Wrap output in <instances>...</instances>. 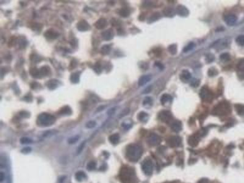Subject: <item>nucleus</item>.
<instances>
[{"mask_svg":"<svg viewBox=\"0 0 244 183\" xmlns=\"http://www.w3.org/2000/svg\"><path fill=\"white\" fill-rule=\"evenodd\" d=\"M143 150L138 144H130L126 148V155L127 158L131 162H137L141 158Z\"/></svg>","mask_w":244,"mask_h":183,"instance_id":"nucleus-1","label":"nucleus"},{"mask_svg":"<svg viewBox=\"0 0 244 183\" xmlns=\"http://www.w3.org/2000/svg\"><path fill=\"white\" fill-rule=\"evenodd\" d=\"M120 178L123 183H137V177L132 168L124 167L120 172Z\"/></svg>","mask_w":244,"mask_h":183,"instance_id":"nucleus-2","label":"nucleus"},{"mask_svg":"<svg viewBox=\"0 0 244 183\" xmlns=\"http://www.w3.org/2000/svg\"><path fill=\"white\" fill-rule=\"evenodd\" d=\"M56 117L48 113H42L38 116L37 119V123L40 126H50L53 125L56 121Z\"/></svg>","mask_w":244,"mask_h":183,"instance_id":"nucleus-3","label":"nucleus"},{"mask_svg":"<svg viewBox=\"0 0 244 183\" xmlns=\"http://www.w3.org/2000/svg\"><path fill=\"white\" fill-rule=\"evenodd\" d=\"M230 107L229 104L227 103L222 102L215 107L213 110L212 114L214 115H224L226 114H228L230 112Z\"/></svg>","mask_w":244,"mask_h":183,"instance_id":"nucleus-4","label":"nucleus"},{"mask_svg":"<svg viewBox=\"0 0 244 183\" xmlns=\"http://www.w3.org/2000/svg\"><path fill=\"white\" fill-rule=\"evenodd\" d=\"M142 168L145 175H151L153 171V165L150 159H145L142 164Z\"/></svg>","mask_w":244,"mask_h":183,"instance_id":"nucleus-5","label":"nucleus"},{"mask_svg":"<svg viewBox=\"0 0 244 183\" xmlns=\"http://www.w3.org/2000/svg\"><path fill=\"white\" fill-rule=\"evenodd\" d=\"M172 114L168 111H161L158 115V119L164 123H169L172 119Z\"/></svg>","mask_w":244,"mask_h":183,"instance_id":"nucleus-6","label":"nucleus"},{"mask_svg":"<svg viewBox=\"0 0 244 183\" xmlns=\"http://www.w3.org/2000/svg\"><path fill=\"white\" fill-rule=\"evenodd\" d=\"M161 141V137L156 134H151L148 137L147 142L151 146H156L159 144Z\"/></svg>","mask_w":244,"mask_h":183,"instance_id":"nucleus-7","label":"nucleus"},{"mask_svg":"<svg viewBox=\"0 0 244 183\" xmlns=\"http://www.w3.org/2000/svg\"><path fill=\"white\" fill-rule=\"evenodd\" d=\"M167 143L171 147H177L180 145L181 143V139L179 136L170 137L167 141Z\"/></svg>","mask_w":244,"mask_h":183,"instance_id":"nucleus-8","label":"nucleus"},{"mask_svg":"<svg viewBox=\"0 0 244 183\" xmlns=\"http://www.w3.org/2000/svg\"><path fill=\"white\" fill-rule=\"evenodd\" d=\"M77 29L81 32L87 31L91 29V26L88 23L87 21L85 20H80L76 25Z\"/></svg>","mask_w":244,"mask_h":183,"instance_id":"nucleus-9","label":"nucleus"},{"mask_svg":"<svg viewBox=\"0 0 244 183\" xmlns=\"http://www.w3.org/2000/svg\"><path fill=\"white\" fill-rule=\"evenodd\" d=\"M200 96L201 98L203 100H211L212 99V97L211 92L206 87H203V88L201 89Z\"/></svg>","mask_w":244,"mask_h":183,"instance_id":"nucleus-10","label":"nucleus"},{"mask_svg":"<svg viewBox=\"0 0 244 183\" xmlns=\"http://www.w3.org/2000/svg\"><path fill=\"white\" fill-rule=\"evenodd\" d=\"M176 13L181 17H187L189 14L188 9L183 5H178L176 8Z\"/></svg>","mask_w":244,"mask_h":183,"instance_id":"nucleus-11","label":"nucleus"},{"mask_svg":"<svg viewBox=\"0 0 244 183\" xmlns=\"http://www.w3.org/2000/svg\"><path fill=\"white\" fill-rule=\"evenodd\" d=\"M44 35L46 38L53 40V39L57 38L59 37V34L53 29H48L46 30Z\"/></svg>","mask_w":244,"mask_h":183,"instance_id":"nucleus-12","label":"nucleus"},{"mask_svg":"<svg viewBox=\"0 0 244 183\" xmlns=\"http://www.w3.org/2000/svg\"><path fill=\"white\" fill-rule=\"evenodd\" d=\"M101 36L102 39L105 40H110L112 39L114 36V33L112 29H109L104 30L101 33Z\"/></svg>","mask_w":244,"mask_h":183,"instance_id":"nucleus-13","label":"nucleus"},{"mask_svg":"<svg viewBox=\"0 0 244 183\" xmlns=\"http://www.w3.org/2000/svg\"><path fill=\"white\" fill-rule=\"evenodd\" d=\"M179 78H180L181 81H182L183 82H187L190 80L191 74L187 70H184L181 73L180 75H179Z\"/></svg>","mask_w":244,"mask_h":183,"instance_id":"nucleus-14","label":"nucleus"},{"mask_svg":"<svg viewBox=\"0 0 244 183\" xmlns=\"http://www.w3.org/2000/svg\"><path fill=\"white\" fill-rule=\"evenodd\" d=\"M237 20V19L236 16H235L234 15H233V14L228 15L227 16L225 17V19L226 23L229 26L234 25L235 23H236Z\"/></svg>","mask_w":244,"mask_h":183,"instance_id":"nucleus-15","label":"nucleus"},{"mask_svg":"<svg viewBox=\"0 0 244 183\" xmlns=\"http://www.w3.org/2000/svg\"><path fill=\"white\" fill-rule=\"evenodd\" d=\"M163 14L165 17H173L176 14V11L170 7H166L163 10Z\"/></svg>","mask_w":244,"mask_h":183,"instance_id":"nucleus-16","label":"nucleus"},{"mask_svg":"<svg viewBox=\"0 0 244 183\" xmlns=\"http://www.w3.org/2000/svg\"><path fill=\"white\" fill-rule=\"evenodd\" d=\"M107 25V21L105 19L101 18L96 21L95 23V27L98 29H102L106 27Z\"/></svg>","mask_w":244,"mask_h":183,"instance_id":"nucleus-17","label":"nucleus"},{"mask_svg":"<svg viewBox=\"0 0 244 183\" xmlns=\"http://www.w3.org/2000/svg\"><path fill=\"white\" fill-rule=\"evenodd\" d=\"M151 77L150 75H143L141 76L138 81V85L139 86H143L151 80Z\"/></svg>","mask_w":244,"mask_h":183,"instance_id":"nucleus-18","label":"nucleus"},{"mask_svg":"<svg viewBox=\"0 0 244 183\" xmlns=\"http://www.w3.org/2000/svg\"><path fill=\"white\" fill-rule=\"evenodd\" d=\"M199 142L198 135H193L190 136L188 140V143L192 147H195L198 145Z\"/></svg>","mask_w":244,"mask_h":183,"instance_id":"nucleus-19","label":"nucleus"},{"mask_svg":"<svg viewBox=\"0 0 244 183\" xmlns=\"http://www.w3.org/2000/svg\"><path fill=\"white\" fill-rule=\"evenodd\" d=\"M171 128L174 132L178 133L182 129V123L180 121H175L171 126Z\"/></svg>","mask_w":244,"mask_h":183,"instance_id":"nucleus-20","label":"nucleus"},{"mask_svg":"<svg viewBox=\"0 0 244 183\" xmlns=\"http://www.w3.org/2000/svg\"><path fill=\"white\" fill-rule=\"evenodd\" d=\"M59 114L61 115H70L72 114L71 109L68 106H63L60 109Z\"/></svg>","mask_w":244,"mask_h":183,"instance_id":"nucleus-21","label":"nucleus"},{"mask_svg":"<svg viewBox=\"0 0 244 183\" xmlns=\"http://www.w3.org/2000/svg\"><path fill=\"white\" fill-rule=\"evenodd\" d=\"M172 97H171V95L169 94H164L162 95L161 98V103L162 105H165V104H168L172 101Z\"/></svg>","mask_w":244,"mask_h":183,"instance_id":"nucleus-22","label":"nucleus"},{"mask_svg":"<svg viewBox=\"0 0 244 183\" xmlns=\"http://www.w3.org/2000/svg\"><path fill=\"white\" fill-rule=\"evenodd\" d=\"M109 140L111 143L114 145H116L120 141V136L118 134H114L109 136Z\"/></svg>","mask_w":244,"mask_h":183,"instance_id":"nucleus-23","label":"nucleus"},{"mask_svg":"<svg viewBox=\"0 0 244 183\" xmlns=\"http://www.w3.org/2000/svg\"><path fill=\"white\" fill-rule=\"evenodd\" d=\"M160 18H161V14H159V12H155V13H153V14H151L150 17H149L148 21L150 23L155 22V21L158 20Z\"/></svg>","mask_w":244,"mask_h":183,"instance_id":"nucleus-24","label":"nucleus"},{"mask_svg":"<svg viewBox=\"0 0 244 183\" xmlns=\"http://www.w3.org/2000/svg\"><path fill=\"white\" fill-rule=\"evenodd\" d=\"M70 81L72 83H78L79 81V73L75 72L72 73L70 76Z\"/></svg>","mask_w":244,"mask_h":183,"instance_id":"nucleus-25","label":"nucleus"},{"mask_svg":"<svg viewBox=\"0 0 244 183\" xmlns=\"http://www.w3.org/2000/svg\"><path fill=\"white\" fill-rule=\"evenodd\" d=\"M148 115L145 112H140L138 115V119L142 122H146L148 120Z\"/></svg>","mask_w":244,"mask_h":183,"instance_id":"nucleus-26","label":"nucleus"},{"mask_svg":"<svg viewBox=\"0 0 244 183\" xmlns=\"http://www.w3.org/2000/svg\"><path fill=\"white\" fill-rule=\"evenodd\" d=\"M58 81L56 80H51L48 82V88L50 90L55 89L58 87Z\"/></svg>","mask_w":244,"mask_h":183,"instance_id":"nucleus-27","label":"nucleus"},{"mask_svg":"<svg viewBox=\"0 0 244 183\" xmlns=\"http://www.w3.org/2000/svg\"><path fill=\"white\" fill-rule=\"evenodd\" d=\"M119 14L121 17L126 18L130 15V11L128 8H122L120 10Z\"/></svg>","mask_w":244,"mask_h":183,"instance_id":"nucleus-28","label":"nucleus"},{"mask_svg":"<svg viewBox=\"0 0 244 183\" xmlns=\"http://www.w3.org/2000/svg\"><path fill=\"white\" fill-rule=\"evenodd\" d=\"M152 104H153V99L151 97H147L145 98L143 101V105L145 107H150L152 106Z\"/></svg>","mask_w":244,"mask_h":183,"instance_id":"nucleus-29","label":"nucleus"},{"mask_svg":"<svg viewBox=\"0 0 244 183\" xmlns=\"http://www.w3.org/2000/svg\"><path fill=\"white\" fill-rule=\"evenodd\" d=\"M75 178L76 180L78 181H81L82 180H83L84 178H86V175H85V174L84 172H82V171H79L75 175Z\"/></svg>","mask_w":244,"mask_h":183,"instance_id":"nucleus-30","label":"nucleus"},{"mask_svg":"<svg viewBox=\"0 0 244 183\" xmlns=\"http://www.w3.org/2000/svg\"><path fill=\"white\" fill-rule=\"evenodd\" d=\"M39 71H40V76H46L47 75H48L49 73L50 72V68L48 67L45 66V67H43L41 68H40Z\"/></svg>","mask_w":244,"mask_h":183,"instance_id":"nucleus-31","label":"nucleus"},{"mask_svg":"<svg viewBox=\"0 0 244 183\" xmlns=\"http://www.w3.org/2000/svg\"><path fill=\"white\" fill-rule=\"evenodd\" d=\"M235 109L238 114L242 115L244 114V105L243 104H236L235 105Z\"/></svg>","mask_w":244,"mask_h":183,"instance_id":"nucleus-32","label":"nucleus"},{"mask_svg":"<svg viewBox=\"0 0 244 183\" xmlns=\"http://www.w3.org/2000/svg\"><path fill=\"white\" fill-rule=\"evenodd\" d=\"M230 59H231L230 55L227 53H223L220 56V60L223 62H228V61L230 60Z\"/></svg>","mask_w":244,"mask_h":183,"instance_id":"nucleus-33","label":"nucleus"},{"mask_svg":"<svg viewBox=\"0 0 244 183\" xmlns=\"http://www.w3.org/2000/svg\"><path fill=\"white\" fill-rule=\"evenodd\" d=\"M110 46L109 45H104L101 48V52L103 55H107L110 53Z\"/></svg>","mask_w":244,"mask_h":183,"instance_id":"nucleus-34","label":"nucleus"},{"mask_svg":"<svg viewBox=\"0 0 244 183\" xmlns=\"http://www.w3.org/2000/svg\"><path fill=\"white\" fill-rule=\"evenodd\" d=\"M168 50L171 54H176L177 53V45L176 44H172L170 45L168 48Z\"/></svg>","mask_w":244,"mask_h":183,"instance_id":"nucleus-35","label":"nucleus"},{"mask_svg":"<svg viewBox=\"0 0 244 183\" xmlns=\"http://www.w3.org/2000/svg\"><path fill=\"white\" fill-rule=\"evenodd\" d=\"M195 43L194 42H190L184 47V48L183 50V51L184 52V53H187V52H189L190 50H193L195 48Z\"/></svg>","mask_w":244,"mask_h":183,"instance_id":"nucleus-36","label":"nucleus"},{"mask_svg":"<svg viewBox=\"0 0 244 183\" xmlns=\"http://www.w3.org/2000/svg\"><path fill=\"white\" fill-rule=\"evenodd\" d=\"M236 41L239 45L244 46V35H241V36H239L236 38Z\"/></svg>","mask_w":244,"mask_h":183,"instance_id":"nucleus-37","label":"nucleus"},{"mask_svg":"<svg viewBox=\"0 0 244 183\" xmlns=\"http://www.w3.org/2000/svg\"><path fill=\"white\" fill-rule=\"evenodd\" d=\"M96 167V163L93 161H91L87 165V169L89 171H92L94 170Z\"/></svg>","mask_w":244,"mask_h":183,"instance_id":"nucleus-38","label":"nucleus"},{"mask_svg":"<svg viewBox=\"0 0 244 183\" xmlns=\"http://www.w3.org/2000/svg\"><path fill=\"white\" fill-rule=\"evenodd\" d=\"M20 142L22 144H29L32 142V139H29L28 137H22L20 139Z\"/></svg>","mask_w":244,"mask_h":183,"instance_id":"nucleus-39","label":"nucleus"},{"mask_svg":"<svg viewBox=\"0 0 244 183\" xmlns=\"http://www.w3.org/2000/svg\"><path fill=\"white\" fill-rule=\"evenodd\" d=\"M214 58H214V54H212L211 53L208 54L206 56V62L207 63H211L213 62L214 60Z\"/></svg>","mask_w":244,"mask_h":183,"instance_id":"nucleus-40","label":"nucleus"},{"mask_svg":"<svg viewBox=\"0 0 244 183\" xmlns=\"http://www.w3.org/2000/svg\"><path fill=\"white\" fill-rule=\"evenodd\" d=\"M218 74L217 70L214 68H211L208 70V75L209 76H214Z\"/></svg>","mask_w":244,"mask_h":183,"instance_id":"nucleus-41","label":"nucleus"},{"mask_svg":"<svg viewBox=\"0 0 244 183\" xmlns=\"http://www.w3.org/2000/svg\"><path fill=\"white\" fill-rule=\"evenodd\" d=\"M79 136H76L75 137H73L70 138L68 140V142L70 143V144H73V143H75L77 141L79 140Z\"/></svg>","mask_w":244,"mask_h":183,"instance_id":"nucleus-42","label":"nucleus"},{"mask_svg":"<svg viewBox=\"0 0 244 183\" xmlns=\"http://www.w3.org/2000/svg\"><path fill=\"white\" fill-rule=\"evenodd\" d=\"M237 68L239 70L244 72V59L239 61V62L237 64Z\"/></svg>","mask_w":244,"mask_h":183,"instance_id":"nucleus-43","label":"nucleus"},{"mask_svg":"<svg viewBox=\"0 0 244 183\" xmlns=\"http://www.w3.org/2000/svg\"><path fill=\"white\" fill-rule=\"evenodd\" d=\"M95 125H96V122L93 120H91V121H89L88 123H87L86 127L87 128L91 129V128H93L95 127Z\"/></svg>","mask_w":244,"mask_h":183,"instance_id":"nucleus-44","label":"nucleus"},{"mask_svg":"<svg viewBox=\"0 0 244 183\" xmlns=\"http://www.w3.org/2000/svg\"><path fill=\"white\" fill-rule=\"evenodd\" d=\"M200 84V81L197 80H194L191 82V86L194 87V88H196L198 87Z\"/></svg>","mask_w":244,"mask_h":183,"instance_id":"nucleus-45","label":"nucleus"},{"mask_svg":"<svg viewBox=\"0 0 244 183\" xmlns=\"http://www.w3.org/2000/svg\"><path fill=\"white\" fill-rule=\"evenodd\" d=\"M19 114H20V116L22 117H24V118H26V117H29V114L26 111H21L20 112Z\"/></svg>","mask_w":244,"mask_h":183,"instance_id":"nucleus-46","label":"nucleus"},{"mask_svg":"<svg viewBox=\"0 0 244 183\" xmlns=\"http://www.w3.org/2000/svg\"><path fill=\"white\" fill-rule=\"evenodd\" d=\"M84 146H85V142H83V143H81V144L80 145V146L79 147V148L78 149V151H77V153H78V154H79L80 153V152L83 151V149H84Z\"/></svg>","mask_w":244,"mask_h":183,"instance_id":"nucleus-47","label":"nucleus"},{"mask_svg":"<svg viewBox=\"0 0 244 183\" xmlns=\"http://www.w3.org/2000/svg\"><path fill=\"white\" fill-rule=\"evenodd\" d=\"M77 65V62L75 60H72L71 64L70 65V67L71 69H74Z\"/></svg>","mask_w":244,"mask_h":183,"instance_id":"nucleus-48","label":"nucleus"},{"mask_svg":"<svg viewBox=\"0 0 244 183\" xmlns=\"http://www.w3.org/2000/svg\"><path fill=\"white\" fill-rule=\"evenodd\" d=\"M94 70H95V71L97 73H100L101 68V66L100 65L97 64L96 65H95V68H94Z\"/></svg>","mask_w":244,"mask_h":183,"instance_id":"nucleus-49","label":"nucleus"},{"mask_svg":"<svg viewBox=\"0 0 244 183\" xmlns=\"http://www.w3.org/2000/svg\"><path fill=\"white\" fill-rule=\"evenodd\" d=\"M31 151V148L26 147V148H24V149H23L22 150V151H21V152H23V153L26 154V153H28V152H29Z\"/></svg>","mask_w":244,"mask_h":183,"instance_id":"nucleus-50","label":"nucleus"},{"mask_svg":"<svg viewBox=\"0 0 244 183\" xmlns=\"http://www.w3.org/2000/svg\"><path fill=\"white\" fill-rule=\"evenodd\" d=\"M123 127L126 129H130L131 127V124H128V123H123L122 125Z\"/></svg>","mask_w":244,"mask_h":183,"instance_id":"nucleus-51","label":"nucleus"},{"mask_svg":"<svg viewBox=\"0 0 244 183\" xmlns=\"http://www.w3.org/2000/svg\"><path fill=\"white\" fill-rule=\"evenodd\" d=\"M155 65H156V66L157 68H159L160 70H163L164 69V65H162L161 63H160V62H156Z\"/></svg>","mask_w":244,"mask_h":183,"instance_id":"nucleus-52","label":"nucleus"},{"mask_svg":"<svg viewBox=\"0 0 244 183\" xmlns=\"http://www.w3.org/2000/svg\"><path fill=\"white\" fill-rule=\"evenodd\" d=\"M151 86H149V87H148V88H147V89H145V90L143 91V93H149L151 91Z\"/></svg>","mask_w":244,"mask_h":183,"instance_id":"nucleus-53","label":"nucleus"},{"mask_svg":"<svg viewBox=\"0 0 244 183\" xmlns=\"http://www.w3.org/2000/svg\"><path fill=\"white\" fill-rule=\"evenodd\" d=\"M4 173L3 172H1V173H0V182H2L4 180Z\"/></svg>","mask_w":244,"mask_h":183,"instance_id":"nucleus-54","label":"nucleus"},{"mask_svg":"<svg viewBox=\"0 0 244 183\" xmlns=\"http://www.w3.org/2000/svg\"><path fill=\"white\" fill-rule=\"evenodd\" d=\"M198 183H208V180L206 179H203L201 180Z\"/></svg>","mask_w":244,"mask_h":183,"instance_id":"nucleus-55","label":"nucleus"},{"mask_svg":"<svg viewBox=\"0 0 244 183\" xmlns=\"http://www.w3.org/2000/svg\"><path fill=\"white\" fill-rule=\"evenodd\" d=\"M37 84V82H34V83H33V84H34H34ZM36 86L35 85V86H34L32 89H36Z\"/></svg>","mask_w":244,"mask_h":183,"instance_id":"nucleus-56","label":"nucleus"}]
</instances>
